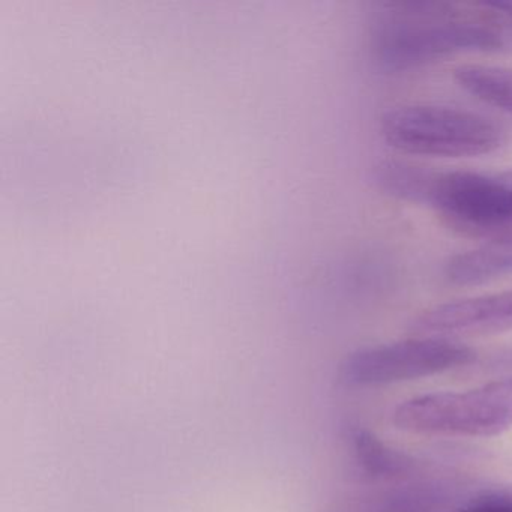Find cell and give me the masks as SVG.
Listing matches in <instances>:
<instances>
[{"instance_id": "6da1fadb", "label": "cell", "mask_w": 512, "mask_h": 512, "mask_svg": "<svg viewBox=\"0 0 512 512\" xmlns=\"http://www.w3.org/2000/svg\"><path fill=\"white\" fill-rule=\"evenodd\" d=\"M406 19L385 26L376 52L386 70H409L446 56L479 50H499L505 34L484 20L460 19L440 5H400Z\"/></svg>"}, {"instance_id": "7a4b0ae2", "label": "cell", "mask_w": 512, "mask_h": 512, "mask_svg": "<svg viewBox=\"0 0 512 512\" xmlns=\"http://www.w3.org/2000/svg\"><path fill=\"white\" fill-rule=\"evenodd\" d=\"M389 146L410 155L469 158L491 154L502 146L499 125L469 110L440 106H404L382 119Z\"/></svg>"}, {"instance_id": "3957f363", "label": "cell", "mask_w": 512, "mask_h": 512, "mask_svg": "<svg viewBox=\"0 0 512 512\" xmlns=\"http://www.w3.org/2000/svg\"><path fill=\"white\" fill-rule=\"evenodd\" d=\"M428 203L454 226L481 235L512 232V170L416 172L410 199Z\"/></svg>"}, {"instance_id": "277c9868", "label": "cell", "mask_w": 512, "mask_h": 512, "mask_svg": "<svg viewBox=\"0 0 512 512\" xmlns=\"http://www.w3.org/2000/svg\"><path fill=\"white\" fill-rule=\"evenodd\" d=\"M394 424L419 434L497 436L512 425V377L469 391L410 398L395 409Z\"/></svg>"}, {"instance_id": "5b68a950", "label": "cell", "mask_w": 512, "mask_h": 512, "mask_svg": "<svg viewBox=\"0 0 512 512\" xmlns=\"http://www.w3.org/2000/svg\"><path fill=\"white\" fill-rule=\"evenodd\" d=\"M475 356L451 338H412L350 353L341 364V379L353 386L391 385L463 367Z\"/></svg>"}, {"instance_id": "8992f818", "label": "cell", "mask_w": 512, "mask_h": 512, "mask_svg": "<svg viewBox=\"0 0 512 512\" xmlns=\"http://www.w3.org/2000/svg\"><path fill=\"white\" fill-rule=\"evenodd\" d=\"M415 329L433 337L512 331V289L436 305L416 319Z\"/></svg>"}, {"instance_id": "52a82bcc", "label": "cell", "mask_w": 512, "mask_h": 512, "mask_svg": "<svg viewBox=\"0 0 512 512\" xmlns=\"http://www.w3.org/2000/svg\"><path fill=\"white\" fill-rule=\"evenodd\" d=\"M445 275L455 286H479L512 275V238L457 254L446 263Z\"/></svg>"}, {"instance_id": "ba28073f", "label": "cell", "mask_w": 512, "mask_h": 512, "mask_svg": "<svg viewBox=\"0 0 512 512\" xmlns=\"http://www.w3.org/2000/svg\"><path fill=\"white\" fill-rule=\"evenodd\" d=\"M455 82L488 106L512 115V70L493 65H463L454 73Z\"/></svg>"}, {"instance_id": "9c48e42d", "label": "cell", "mask_w": 512, "mask_h": 512, "mask_svg": "<svg viewBox=\"0 0 512 512\" xmlns=\"http://www.w3.org/2000/svg\"><path fill=\"white\" fill-rule=\"evenodd\" d=\"M353 449L359 466L373 476L400 475L412 466L406 455L388 448L376 434L365 428L353 433Z\"/></svg>"}, {"instance_id": "30bf717a", "label": "cell", "mask_w": 512, "mask_h": 512, "mask_svg": "<svg viewBox=\"0 0 512 512\" xmlns=\"http://www.w3.org/2000/svg\"><path fill=\"white\" fill-rule=\"evenodd\" d=\"M454 512H512V497L490 496L469 503Z\"/></svg>"}]
</instances>
